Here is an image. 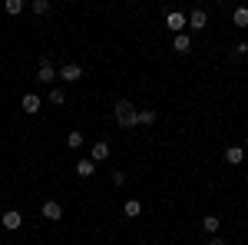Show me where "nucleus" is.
I'll return each instance as SVG.
<instances>
[{"label": "nucleus", "mask_w": 248, "mask_h": 245, "mask_svg": "<svg viewBox=\"0 0 248 245\" xmlns=\"http://www.w3.org/2000/svg\"><path fill=\"white\" fill-rule=\"evenodd\" d=\"M113 113H116V123H119L123 130H133V126H139V110H136L129 99H116Z\"/></svg>", "instance_id": "obj_1"}, {"label": "nucleus", "mask_w": 248, "mask_h": 245, "mask_svg": "<svg viewBox=\"0 0 248 245\" xmlns=\"http://www.w3.org/2000/svg\"><path fill=\"white\" fill-rule=\"evenodd\" d=\"M53 80H57V70H53V63L43 57L40 60V70H37V83H50L53 86Z\"/></svg>", "instance_id": "obj_2"}, {"label": "nucleus", "mask_w": 248, "mask_h": 245, "mask_svg": "<svg viewBox=\"0 0 248 245\" xmlns=\"http://www.w3.org/2000/svg\"><path fill=\"white\" fill-rule=\"evenodd\" d=\"M40 215H43V219H50V222H60V219H63V209H60V202L46 199V202L40 206Z\"/></svg>", "instance_id": "obj_3"}, {"label": "nucleus", "mask_w": 248, "mask_h": 245, "mask_svg": "<svg viewBox=\"0 0 248 245\" xmlns=\"http://www.w3.org/2000/svg\"><path fill=\"white\" fill-rule=\"evenodd\" d=\"M60 76H63V80H70V83H77V80H83V66H79V63H63Z\"/></svg>", "instance_id": "obj_4"}, {"label": "nucleus", "mask_w": 248, "mask_h": 245, "mask_svg": "<svg viewBox=\"0 0 248 245\" xmlns=\"http://www.w3.org/2000/svg\"><path fill=\"white\" fill-rule=\"evenodd\" d=\"M0 222H3V229H10V232H14V229H20V226H23V215L10 209V212H3V215H0Z\"/></svg>", "instance_id": "obj_5"}, {"label": "nucleus", "mask_w": 248, "mask_h": 245, "mask_svg": "<svg viewBox=\"0 0 248 245\" xmlns=\"http://www.w3.org/2000/svg\"><path fill=\"white\" fill-rule=\"evenodd\" d=\"M20 106H23V113H27V116L40 113V96L37 93H27L23 99H20Z\"/></svg>", "instance_id": "obj_6"}, {"label": "nucleus", "mask_w": 248, "mask_h": 245, "mask_svg": "<svg viewBox=\"0 0 248 245\" xmlns=\"http://www.w3.org/2000/svg\"><path fill=\"white\" fill-rule=\"evenodd\" d=\"M166 27H169V30H175V33H182V30H186V14L172 10L169 17H166Z\"/></svg>", "instance_id": "obj_7"}, {"label": "nucleus", "mask_w": 248, "mask_h": 245, "mask_svg": "<svg viewBox=\"0 0 248 245\" xmlns=\"http://www.w3.org/2000/svg\"><path fill=\"white\" fill-rule=\"evenodd\" d=\"M205 23H209L205 10H192V14H189V27H192V30H205Z\"/></svg>", "instance_id": "obj_8"}, {"label": "nucleus", "mask_w": 248, "mask_h": 245, "mask_svg": "<svg viewBox=\"0 0 248 245\" xmlns=\"http://www.w3.org/2000/svg\"><path fill=\"white\" fill-rule=\"evenodd\" d=\"M93 172H96V163H93V159H79V163H77V176H79V179H90Z\"/></svg>", "instance_id": "obj_9"}, {"label": "nucleus", "mask_w": 248, "mask_h": 245, "mask_svg": "<svg viewBox=\"0 0 248 245\" xmlns=\"http://www.w3.org/2000/svg\"><path fill=\"white\" fill-rule=\"evenodd\" d=\"M172 47H175V53H189V50H192V40H189V33H175Z\"/></svg>", "instance_id": "obj_10"}, {"label": "nucleus", "mask_w": 248, "mask_h": 245, "mask_svg": "<svg viewBox=\"0 0 248 245\" xmlns=\"http://www.w3.org/2000/svg\"><path fill=\"white\" fill-rule=\"evenodd\" d=\"M242 159H245V149H238V146H229V149H225V163H229V166H238Z\"/></svg>", "instance_id": "obj_11"}, {"label": "nucleus", "mask_w": 248, "mask_h": 245, "mask_svg": "<svg viewBox=\"0 0 248 245\" xmlns=\"http://www.w3.org/2000/svg\"><path fill=\"white\" fill-rule=\"evenodd\" d=\"M109 159V143H96L93 146V163H106Z\"/></svg>", "instance_id": "obj_12"}, {"label": "nucleus", "mask_w": 248, "mask_h": 245, "mask_svg": "<svg viewBox=\"0 0 248 245\" xmlns=\"http://www.w3.org/2000/svg\"><path fill=\"white\" fill-rule=\"evenodd\" d=\"M218 226H222V222H218V215H205V219H202V229H205L209 235H215V232H218Z\"/></svg>", "instance_id": "obj_13"}, {"label": "nucleus", "mask_w": 248, "mask_h": 245, "mask_svg": "<svg viewBox=\"0 0 248 245\" xmlns=\"http://www.w3.org/2000/svg\"><path fill=\"white\" fill-rule=\"evenodd\" d=\"M232 20H235V27H248V7H238L232 14Z\"/></svg>", "instance_id": "obj_14"}, {"label": "nucleus", "mask_w": 248, "mask_h": 245, "mask_svg": "<svg viewBox=\"0 0 248 245\" xmlns=\"http://www.w3.org/2000/svg\"><path fill=\"white\" fill-rule=\"evenodd\" d=\"M155 123V110H139V126H153Z\"/></svg>", "instance_id": "obj_15"}, {"label": "nucleus", "mask_w": 248, "mask_h": 245, "mask_svg": "<svg viewBox=\"0 0 248 245\" xmlns=\"http://www.w3.org/2000/svg\"><path fill=\"white\" fill-rule=\"evenodd\" d=\"M123 212H126V215H129V219H136V215H139V212H142V206H139V202H136V199H129V202H126V206H123Z\"/></svg>", "instance_id": "obj_16"}, {"label": "nucleus", "mask_w": 248, "mask_h": 245, "mask_svg": "<svg viewBox=\"0 0 248 245\" xmlns=\"http://www.w3.org/2000/svg\"><path fill=\"white\" fill-rule=\"evenodd\" d=\"M66 146H70V149H79V146H83V132H70V136H66Z\"/></svg>", "instance_id": "obj_17"}, {"label": "nucleus", "mask_w": 248, "mask_h": 245, "mask_svg": "<svg viewBox=\"0 0 248 245\" xmlns=\"http://www.w3.org/2000/svg\"><path fill=\"white\" fill-rule=\"evenodd\" d=\"M50 103H53V106H60V103H66V93L53 86V90H50Z\"/></svg>", "instance_id": "obj_18"}, {"label": "nucleus", "mask_w": 248, "mask_h": 245, "mask_svg": "<svg viewBox=\"0 0 248 245\" xmlns=\"http://www.w3.org/2000/svg\"><path fill=\"white\" fill-rule=\"evenodd\" d=\"M3 7H7V14H20L23 10V0H7Z\"/></svg>", "instance_id": "obj_19"}, {"label": "nucleus", "mask_w": 248, "mask_h": 245, "mask_svg": "<svg viewBox=\"0 0 248 245\" xmlns=\"http://www.w3.org/2000/svg\"><path fill=\"white\" fill-rule=\"evenodd\" d=\"M50 10V0H33V14H46Z\"/></svg>", "instance_id": "obj_20"}, {"label": "nucleus", "mask_w": 248, "mask_h": 245, "mask_svg": "<svg viewBox=\"0 0 248 245\" xmlns=\"http://www.w3.org/2000/svg\"><path fill=\"white\" fill-rule=\"evenodd\" d=\"M232 53H235V57L242 60V57H245V53H248V43H238V47H235V50H232Z\"/></svg>", "instance_id": "obj_21"}, {"label": "nucleus", "mask_w": 248, "mask_h": 245, "mask_svg": "<svg viewBox=\"0 0 248 245\" xmlns=\"http://www.w3.org/2000/svg\"><path fill=\"white\" fill-rule=\"evenodd\" d=\"M113 182H116V186H123V182H126V172L116 169V172H113Z\"/></svg>", "instance_id": "obj_22"}, {"label": "nucleus", "mask_w": 248, "mask_h": 245, "mask_svg": "<svg viewBox=\"0 0 248 245\" xmlns=\"http://www.w3.org/2000/svg\"><path fill=\"white\" fill-rule=\"evenodd\" d=\"M209 245H225V239H215V235H212V239H209Z\"/></svg>", "instance_id": "obj_23"}, {"label": "nucleus", "mask_w": 248, "mask_h": 245, "mask_svg": "<svg viewBox=\"0 0 248 245\" xmlns=\"http://www.w3.org/2000/svg\"><path fill=\"white\" fill-rule=\"evenodd\" d=\"M245 146H248V139H245Z\"/></svg>", "instance_id": "obj_24"}]
</instances>
